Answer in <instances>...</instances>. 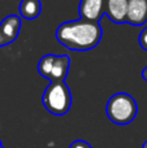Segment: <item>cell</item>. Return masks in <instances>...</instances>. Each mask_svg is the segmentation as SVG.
<instances>
[{"instance_id": "6da1fadb", "label": "cell", "mask_w": 147, "mask_h": 148, "mask_svg": "<svg viewBox=\"0 0 147 148\" xmlns=\"http://www.w3.org/2000/svg\"><path fill=\"white\" fill-rule=\"evenodd\" d=\"M103 30L99 21L76 20L67 21L57 26L56 39L70 51L85 52L95 48L102 40Z\"/></svg>"}, {"instance_id": "7a4b0ae2", "label": "cell", "mask_w": 147, "mask_h": 148, "mask_svg": "<svg viewBox=\"0 0 147 148\" xmlns=\"http://www.w3.org/2000/svg\"><path fill=\"white\" fill-rule=\"evenodd\" d=\"M106 112L108 118L116 125H128L138 113L137 101L126 92H117L107 101Z\"/></svg>"}, {"instance_id": "3957f363", "label": "cell", "mask_w": 147, "mask_h": 148, "mask_svg": "<svg viewBox=\"0 0 147 148\" xmlns=\"http://www.w3.org/2000/svg\"><path fill=\"white\" fill-rule=\"evenodd\" d=\"M43 105L51 114L64 116L72 107V94L64 82H49L42 96Z\"/></svg>"}, {"instance_id": "277c9868", "label": "cell", "mask_w": 147, "mask_h": 148, "mask_svg": "<svg viewBox=\"0 0 147 148\" xmlns=\"http://www.w3.org/2000/svg\"><path fill=\"white\" fill-rule=\"evenodd\" d=\"M70 66L68 55H44L38 62V73L49 82H64Z\"/></svg>"}, {"instance_id": "5b68a950", "label": "cell", "mask_w": 147, "mask_h": 148, "mask_svg": "<svg viewBox=\"0 0 147 148\" xmlns=\"http://www.w3.org/2000/svg\"><path fill=\"white\" fill-rule=\"evenodd\" d=\"M21 26V17L17 14H9L0 22V47L12 44L18 38Z\"/></svg>"}, {"instance_id": "8992f818", "label": "cell", "mask_w": 147, "mask_h": 148, "mask_svg": "<svg viewBox=\"0 0 147 148\" xmlns=\"http://www.w3.org/2000/svg\"><path fill=\"white\" fill-rule=\"evenodd\" d=\"M106 0H81L78 5L80 18L87 21H99L104 14Z\"/></svg>"}, {"instance_id": "52a82bcc", "label": "cell", "mask_w": 147, "mask_h": 148, "mask_svg": "<svg viewBox=\"0 0 147 148\" xmlns=\"http://www.w3.org/2000/svg\"><path fill=\"white\" fill-rule=\"evenodd\" d=\"M129 0H106L104 14L115 23H125Z\"/></svg>"}, {"instance_id": "ba28073f", "label": "cell", "mask_w": 147, "mask_h": 148, "mask_svg": "<svg viewBox=\"0 0 147 148\" xmlns=\"http://www.w3.org/2000/svg\"><path fill=\"white\" fill-rule=\"evenodd\" d=\"M126 22L133 26H142L147 22V0H129Z\"/></svg>"}, {"instance_id": "9c48e42d", "label": "cell", "mask_w": 147, "mask_h": 148, "mask_svg": "<svg viewBox=\"0 0 147 148\" xmlns=\"http://www.w3.org/2000/svg\"><path fill=\"white\" fill-rule=\"evenodd\" d=\"M18 12L25 20H35L42 12L41 0H21L18 5Z\"/></svg>"}, {"instance_id": "30bf717a", "label": "cell", "mask_w": 147, "mask_h": 148, "mask_svg": "<svg viewBox=\"0 0 147 148\" xmlns=\"http://www.w3.org/2000/svg\"><path fill=\"white\" fill-rule=\"evenodd\" d=\"M138 42H139L141 48L147 52V26L141 31L139 36H138Z\"/></svg>"}, {"instance_id": "8fae6325", "label": "cell", "mask_w": 147, "mask_h": 148, "mask_svg": "<svg viewBox=\"0 0 147 148\" xmlns=\"http://www.w3.org/2000/svg\"><path fill=\"white\" fill-rule=\"evenodd\" d=\"M69 148H93V147L90 146V143H87L85 140H74L69 146Z\"/></svg>"}, {"instance_id": "7c38bea8", "label": "cell", "mask_w": 147, "mask_h": 148, "mask_svg": "<svg viewBox=\"0 0 147 148\" xmlns=\"http://www.w3.org/2000/svg\"><path fill=\"white\" fill-rule=\"evenodd\" d=\"M142 79L147 82V66H145L142 69Z\"/></svg>"}, {"instance_id": "4fadbf2b", "label": "cell", "mask_w": 147, "mask_h": 148, "mask_svg": "<svg viewBox=\"0 0 147 148\" xmlns=\"http://www.w3.org/2000/svg\"><path fill=\"white\" fill-rule=\"evenodd\" d=\"M142 148H147V140L143 143V146H142Z\"/></svg>"}, {"instance_id": "5bb4252c", "label": "cell", "mask_w": 147, "mask_h": 148, "mask_svg": "<svg viewBox=\"0 0 147 148\" xmlns=\"http://www.w3.org/2000/svg\"><path fill=\"white\" fill-rule=\"evenodd\" d=\"M0 147H1V142H0Z\"/></svg>"}, {"instance_id": "9a60e30c", "label": "cell", "mask_w": 147, "mask_h": 148, "mask_svg": "<svg viewBox=\"0 0 147 148\" xmlns=\"http://www.w3.org/2000/svg\"><path fill=\"white\" fill-rule=\"evenodd\" d=\"M0 148H4V147H3V146H1V147H0Z\"/></svg>"}]
</instances>
